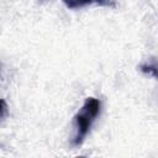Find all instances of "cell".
Segmentation results:
<instances>
[{
  "label": "cell",
  "instance_id": "cell-1",
  "mask_svg": "<svg viewBox=\"0 0 158 158\" xmlns=\"http://www.w3.org/2000/svg\"><path fill=\"white\" fill-rule=\"evenodd\" d=\"M101 110V101L96 98H86L83 106L79 109V111L74 116V128L75 133L72 138V144L74 147L80 146L88 133L90 132L93 123L95 122L96 117L100 115Z\"/></svg>",
  "mask_w": 158,
  "mask_h": 158
},
{
  "label": "cell",
  "instance_id": "cell-2",
  "mask_svg": "<svg viewBox=\"0 0 158 158\" xmlns=\"http://www.w3.org/2000/svg\"><path fill=\"white\" fill-rule=\"evenodd\" d=\"M64 2V5L68 7V9H72V10H75V9H81L94 1H98V0H62Z\"/></svg>",
  "mask_w": 158,
  "mask_h": 158
},
{
  "label": "cell",
  "instance_id": "cell-3",
  "mask_svg": "<svg viewBox=\"0 0 158 158\" xmlns=\"http://www.w3.org/2000/svg\"><path fill=\"white\" fill-rule=\"evenodd\" d=\"M139 69L143 72V73H147V74H152L153 77H157V69H156V64H148V63H144V64H141L139 65Z\"/></svg>",
  "mask_w": 158,
  "mask_h": 158
},
{
  "label": "cell",
  "instance_id": "cell-4",
  "mask_svg": "<svg viewBox=\"0 0 158 158\" xmlns=\"http://www.w3.org/2000/svg\"><path fill=\"white\" fill-rule=\"evenodd\" d=\"M6 112H7V105H6L5 100L0 99V121L4 118V116L6 115Z\"/></svg>",
  "mask_w": 158,
  "mask_h": 158
}]
</instances>
